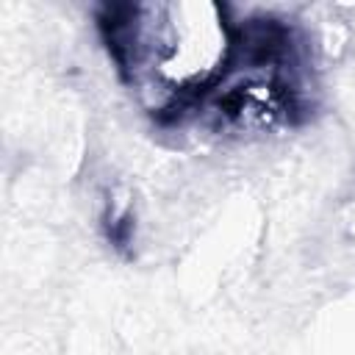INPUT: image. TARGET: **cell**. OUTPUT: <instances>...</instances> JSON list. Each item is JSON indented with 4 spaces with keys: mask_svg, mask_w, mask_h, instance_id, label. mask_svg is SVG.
Listing matches in <instances>:
<instances>
[{
    "mask_svg": "<svg viewBox=\"0 0 355 355\" xmlns=\"http://www.w3.org/2000/svg\"><path fill=\"white\" fill-rule=\"evenodd\" d=\"M97 31L119 80L161 128L197 122L233 58V14L216 3H105Z\"/></svg>",
    "mask_w": 355,
    "mask_h": 355,
    "instance_id": "6da1fadb",
    "label": "cell"
},
{
    "mask_svg": "<svg viewBox=\"0 0 355 355\" xmlns=\"http://www.w3.org/2000/svg\"><path fill=\"white\" fill-rule=\"evenodd\" d=\"M105 236L116 250H125L133 241V216H130V211H108L105 214Z\"/></svg>",
    "mask_w": 355,
    "mask_h": 355,
    "instance_id": "7a4b0ae2",
    "label": "cell"
}]
</instances>
